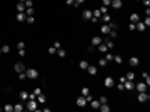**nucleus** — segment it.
<instances>
[{
    "label": "nucleus",
    "instance_id": "obj_1",
    "mask_svg": "<svg viewBox=\"0 0 150 112\" xmlns=\"http://www.w3.org/2000/svg\"><path fill=\"white\" fill-rule=\"evenodd\" d=\"M25 74H27V79H32V80L38 79V72H37V69H25Z\"/></svg>",
    "mask_w": 150,
    "mask_h": 112
},
{
    "label": "nucleus",
    "instance_id": "obj_2",
    "mask_svg": "<svg viewBox=\"0 0 150 112\" xmlns=\"http://www.w3.org/2000/svg\"><path fill=\"white\" fill-rule=\"evenodd\" d=\"M25 107H27V111H37V109H38V102H37V100H32V99H29Z\"/></svg>",
    "mask_w": 150,
    "mask_h": 112
},
{
    "label": "nucleus",
    "instance_id": "obj_3",
    "mask_svg": "<svg viewBox=\"0 0 150 112\" xmlns=\"http://www.w3.org/2000/svg\"><path fill=\"white\" fill-rule=\"evenodd\" d=\"M14 69H15V72H17V74H20V72H25L27 65H25V64H22V62H17V64L14 65Z\"/></svg>",
    "mask_w": 150,
    "mask_h": 112
},
{
    "label": "nucleus",
    "instance_id": "obj_4",
    "mask_svg": "<svg viewBox=\"0 0 150 112\" xmlns=\"http://www.w3.org/2000/svg\"><path fill=\"white\" fill-rule=\"evenodd\" d=\"M104 85L107 87V89H112V87L115 85V80H113L112 77H105V80H104Z\"/></svg>",
    "mask_w": 150,
    "mask_h": 112
},
{
    "label": "nucleus",
    "instance_id": "obj_5",
    "mask_svg": "<svg viewBox=\"0 0 150 112\" xmlns=\"http://www.w3.org/2000/svg\"><path fill=\"white\" fill-rule=\"evenodd\" d=\"M75 102H77V105H78V107H85V105H87V104H89V102H87V99L83 97V95H80V97L77 99V100H75Z\"/></svg>",
    "mask_w": 150,
    "mask_h": 112
},
{
    "label": "nucleus",
    "instance_id": "obj_6",
    "mask_svg": "<svg viewBox=\"0 0 150 112\" xmlns=\"http://www.w3.org/2000/svg\"><path fill=\"white\" fill-rule=\"evenodd\" d=\"M135 89H137L138 92H147V84H145V82H138V84L135 85Z\"/></svg>",
    "mask_w": 150,
    "mask_h": 112
},
{
    "label": "nucleus",
    "instance_id": "obj_7",
    "mask_svg": "<svg viewBox=\"0 0 150 112\" xmlns=\"http://www.w3.org/2000/svg\"><path fill=\"white\" fill-rule=\"evenodd\" d=\"M138 102H147L149 100V94L147 92H138Z\"/></svg>",
    "mask_w": 150,
    "mask_h": 112
},
{
    "label": "nucleus",
    "instance_id": "obj_8",
    "mask_svg": "<svg viewBox=\"0 0 150 112\" xmlns=\"http://www.w3.org/2000/svg\"><path fill=\"white\" fill-rule=\"evenodd\" d=\"M92 17H93L92 10H83V12H82V18H83V20H90Z\"/></svg>",
    "mask_w": 150,
    "mask_h": 112
},
{
    "label": "nucleus",
    "instance_id": "obj_9",
    "mask_svg": "<svg viewBox=\"0 0 150 112\" xmlns=\"http://www.w3.org/2000/svg\"><path fill=\"white\" fill-rule=\"evenodd\" d=\"M110 30H112V28H110V25H108V24H104V25L100 27V32H102L104 35H108V34H110Z\"/></svg>",
    "mask_w": 150,
    "mask_h": 112
},
{
    "label": "nucleus",
    "instance_id": "obj_10",
    "mask_svg": "<svg viewBox=\"0 0 150 112\" xmlns=\"http://www.w3.org/2000/svg\"><path fill=\"white\" fill-rule=\"evenodd\" d=\"M128 64H130V67H137V65L140 64V59H138V57H130Z\"/></svg>",
    "mask_w": 150,
    "mask_h": 112
},
{
    "label": "nucleus",
    "instance_id": "obj_11",
    "mask_svg": "<svg viewBox=\"0 0 150 112\" xmlns=\"http://www.w3.org/2000/svg\"><path fill=\"white\" fill-rule=\"evenodd\" d=\"M15 18H17V22H25L27 20V15H25V12H18Z\"/></svg>",
    "mask_w": 150,
    "mask_h": 112
},
{
    "label": "nucleus",
    "instance_id": "obj_12",
    "mask_svg": "<svg viewBox=\"0 0 150 112\" xmlns=\"http://www.w3.org/2000/svg\"><path fill=\"white\" fill-rule=\"evenodd\" d=\"M123 87H125V90H134V80H125Z\"/></svg>",
    "mask_w": 150,
    "mask_h": 112
},
{
    "label": "nucleus",
    "instance_id": "obj_13",
    "mask_svg": "<svg viewBox=\"0 0 150 112\" xmlns=\"http://www.w3.org/2000/svg\"><path fill=\"white\" fill-rule=\"evenodd\" d=\"M145 28H147V27H145V24H143V22H140V20L135 24V30H138V32H143Z\"/></svg>",
    "mask_w": 150,
    "mask_h": 112
},
{
    "label": "nucleus",
    "instance_id": "obj_14",
    "mask_svg": "<svg viewBox=\"0 0 150 112\" xmlns=\"http://www.w3.org/2000/svg\"><path fill=\"white\" fill-rule=\"evenodd\" d=\"M37 102H38V105H44L45 102H47V97H45L44 94H38L37 95Z\"/></svg>",
    "mask_w": 150,
    "mask_h": 112
},
{
    "label": "nucleus",
    "instance_id": "obj_15",
    "mask_svg": "<svg viewBox=\"0 0 150 112\" xmlns=\"http://www.w3.org/2000/svg\"><path fill=\"white\" fill-rule=\"evenodd\" d=\"M102 42H104V40H102L100 37H97V35H95V37L92 39V47H97V45H100Z\"/></svg>",
    "mask_w": 150,
    "mask_h": 112
},
{
    "label": "nucleus",
    "instance_id": "obj_16",
    "mask_svg": "<svg viewBox=\"0 0 150 112\" xmlns=\"http://www.w3.org/2000/svg\"><path fill=\"white\" fill-rule=\"evenodd\" d=\"M18 99H20L22 102H27V100H29V94L23 90V92H20V94H18Z\"/></svg>",
    "mask_w": 150,
    "mask_h": 112
},
{
    "label": "nucleus",
    "instance_id": "obj_17",
    "mask_svg": "<svg viewBox=\"0 0 150 112\" xmlns=\"http://www.w3.org/2000/svg\"><path fill=\"white\" fill-rule=\"evenodd\" d=\"M100 18H102V22H104V24H110V22H112L108 14H102V15H100Z\"/></svg>",
    "mask_w": 150,
    "mask_h": 112
},
{
    "label": "nucleus",
    "instance_id": "obj_18",
    "mask_svg": "<svg viewBox=\"0 0 150 112\" xmlns=\"http://www.w3.org/2000/svg\"><path fill=\"white\" fill-rule=\"evenodd\" d=\"M87 72H89L90 75H97V67H93V65H89V67H87Z\"/></svg>",
    "mask_w": 150,
    "mask_h": 112
},
{
    "label": "nucleus",
    "instance_id": "obj_19",
    "mask_svg": "<svg viewBox=\"0 0 150 112\" xmlns=\"http://www.w3.org/2000/svg\"><path fill=\"white\" fill-rule=\"evenodd\" d=\"M113 9H120L122 7V0H112V3H110Z\"/></svg>",
    "mask_w": 150,
    "mask_h": 112
},
{
    "label": "nucleus",
    "instance_id": "obj_20",
    "mask_svg": "<svg viewBox=\"0 0 150 112\" xmlns=\"http://www.w3.org/2000/svg\"><path fill=\"white\" fill-rule=\"evenodd\" d=\"M23 109H25V105H23V104H15V105H14V111L15 112H22Z\"/></svg>",
    "mask_w": 150,
    "mask_h": 112
},
{
    "label": "nucleus",
    "instance_id": "obj_21",
    "mask_svg": "<svg viewBox=\"0 0 150 112\" xmlns=\"http://www.w3.org/2000/svg\"><path fill=\"white\" fill-rule=\"evenodd\" d=\"M78 67H80L82 70H87V67H89V62H87V60H80Z\"/></svg>",
    "mask_w": 150,
    "mask_h": 112
},
{
    "label": "nucleus",
    "instance_id": "obj_22",
    "mask_svg": "<svg viewBox=\"0 0 150 112\" xmlns=\"http://www.w3.org/2000/svg\"><path fill=\"white\" fill-rule=\"evenodd\" d=\"M125 79H127V80H135V74H134V70H130V72H127V75H125Z\"/></svg>",
    "mask_w": 150,
    "mask_h": 112
},
{
    "label": "nucleus",
    "instance_id": "obj_23",
    "mask_svg": "<svg viewBox=\"0 0 150 112\" xmlns=\"http://www.w3.org/2000/svg\"><path fill=\"white\" fill-rule=\"evenodd\" d=\"M90 104H92V107H93V109H98V107H100V100L92 99V100H90Z\"/></svg>",
    "mask_w": 150,
    "mask_h": 112
},
{
    "label": "nucleus",
    "instance_id": "obj_24",
    "mask_svg": "<svg viewBox=\"0 0 150 112\" xmlns=\"http://www.w3.org/2000/svg\"><path fill=\"white\" fill-rule=\"evenodd\" d=\"M142 79L145 80V84H147V85H150V75L147 74V72H143V74H142Z\"/></svg>",
    "mask_w": 150,
    "mask_h": 112
},
{
    "label": "nucleus",
    "instance_id": "obj_25",
    "mask_svg": "<svg viewBox=\"0 0 150 112\" xmlns=\"http://www.w3.org/2000/svg\"><path fill=\"white\" fill-rule=\"evenodd\" d=\"M138 20H140V17H138L137 14H130V22H134V24H137Z\"/></svg>",
    "mask_w": 150,
    "mask_h": 112
},
{
    "label": "nucleus",
    "instance_id": "obj_26",
    "mask_svg": "<svg viewBox=\"0 0 150 112\" xmlns=\"http://www.w3.org/2000/svg\"><path fill=\"white\" fill-rule=\"evenodd\" d=\"M3 111L5 112H14V105H12V104H5V105H3Z\"/></svg>",
    "mask_w": 150,
    "mask_h": 112
},
{
    "label": "nucleus",
    "instance_id": "obj_27",
    "mask_svg": "<svg viewBox=\"0 0 150 112\" xmlns=\"http://www.w3.org/2000/svg\"><path fill=\"white\" fill-rule=\"evenodd\" d=\"M17 10H18V12H25V3L18 2V3H17Z\"/></svg>",
    "mask_w": 150,
    "mask_h": 112
},
{
    "label": "nucleus",
    "instance_id": "obj_28",
    "mask_svg": "<svg viewBox=\"0 0 150 112\" xmlns=\"http://www.w3.org/2000/svg\"><path fill=\"white\" fill-rule=\"evenodd\" d=\"M98 109H100L102 112H108V111H110V107H108L107 104H100V107H98Z\"/></svg>",
    "mask_w": 150,
    "mask_h": 112
},
{
    "label": "nucleus",
    "instance_id": "obj_29",
    "mask_svg": "<svg viewBox=\"0 0 150 112\" xmlns=\"http://www.w3.org/2000/svg\"><path fill=\"white\" fill-rule=\"evenodd\" d=\"M35 14V12H33V7H27V9H25V15H27V17H29V15H33Z\"/></svg>",
    "mask_w": 150,
    "mask_h": 112
},
{
    "label": "nucleus",
    "instance_id": "obj_30",
    "mask_svg": "<svg viewBox=\"0 0 150 112\" xmlns=\"http://www.w3.org/2000/svg\"><path fill=\"white\" fill-rule=\"evenodd\" d=\"M90 94V89L89 87H83V89H82V92H80V95H83V97H85V95H89Z\"/></svg>",
    "mask_w": 150,
    "mask_h": 112
},
{
    "label": "nucleus",
    "instance_id": "obj_31",
    "mask_svg": "<svg viewBox=\"0 0 150 112\" xmlns=\"http://www.w3.org/2000/svg\"><path fill=\"white\" fill-rule=\"evenodd\" d=\"M97 47H98V50H100V52H107V45H105L104 42L100 43V45H97Z\"/></svg>",
    "mask_w": 150,
    "mask_h": 112
},
{
    "label": "nucleus",
    "instance_id": "obj_32",
    "mask_svg": "<svg viewBox=\"0 0 150 112\" xmlns=\"http://www.w3.org/2000/svg\"><path fill=\"white\" fill-rule=\"evenodd\" d=\"M10 52V45H3L2 47V54H8Z\"/></svg>",
    "mask_w": 150,
    "mask_h": 112
},
{
    "label": "nucleus",
    "instance_id": "obj_33",
    "mask_svg": "<svg viewBox=\"0 0 150 112\" xmlns=\"http://www.w3.org/2000/svg\"><path fill=\"white\" fill-rule=\"evenodd\" d=\"M104 43L107 45V49H113V42L112 40H104Z\"/></svg>",
    "mask_w": 150,
    "mask_h": 112
},
{
    "label": "nucleus",
    "instance_id": "obj_34",
    "mask_svg": "<svg viewBox=\"0 0 150 112\" xmlns=\"http://www.w3.org/2000/svg\"><path fill=\"white\" fill-rule=\"evenodd\" d=\"M57 55H59V57H65V55H67V52H65L63 49H59V50H57Z\"/></svg>",
    "mask_w": 150,
    "mask_h": 112
},
{
    "label": "nucleus",
    "instance_id": "obj_35",
    "mask_svg": "<svg viewBox=\"0 0 150 112\" xmlns=\"http://www.w3.org/2000/svg\"><path fill=\"white\" fill-rule=\"evenodd\" d=\"M107 64H108V62H107V59H100V60H98V65H100V67H105Z\"/></svg>",
    "mask_w": 150,
    "mask_h": 112
},
{
    "label": "nucleus",
    "instance_id": "obj_36",
    "mask_svg": "<svg viewBox=\"0 0 150 112\" xmlns=\"http://www.w3.org/2000/svg\"><path fill=\"white\" fill-rule=\"evenodd\" d=\"M18 79H20V80H25V79H27V74H25V72H20V74H18Z\"/></svg>",
    "mask_w": 150,
    "mask_h": 112
},
{
    "label": "nucleus",
    "instance_id": "obj_37",
    "mask_svg": "<svg viewBox=\"0 0 150 112\" xmlns=\"http://www.w3.org/2000/svg\"><path fill=\"white\" fill-rule=\"evenodd\" d=\"M18 55H20V57H25V55H27L25 49H18Z\"/></svg>",
    "mask_w": 150,
    "mask_h": 112
},
{
    "label": "nucleus",
    "instance_id": "obj_38",
    "mask_svg": "<svg viewBox=\"0 0 150 112\" xmlns=\"http://www.w3.org/2000/svg\"><path fill=\"white\" fill-rule=\"evenodd\" d=\"M92 14H93V17H95V18H100V10H93V12H92Z\"/></svg>",
    "mask_w": 150,
    "mask_h": 112
},
{
    "label": "nucleus",
    "instance_id": "obj_39",
    "mask_svg": "<svg viewBox=\"0 0 150 112\" xmlns=\"http://www.w3.org/2000/svg\"><path fill=\"white\" fill-rule=\"evenodd\" d=\"M33 22H35L33 15H29V17H27V24H33Z\"/></svg>",
    "mask_w": 150,
    "mask_h": 112
},
{
    "label": "nucleus",
    "instance_id": "obj_40",
    "mask_svg": "<svg viewBox=\"0 0 150 112\" xmlns=\"http://www.w3.org/2000/svg\"><path fill=\"white\" fill-rule=\"evenodd\" d=\"M108 35H110V39H115V37H117V30H110Z\"/></svg>",
    "mask_w": 150,
    "mask_h": 112
},
{
    "label": "nucleus",
    "instance_id": "obj_41",
    "mask_svg": "<svg viewBox=\"0 0 150 112\" xmlns=\"http://www.w3.org/2000/svg\"><path fill=\"white\" fill-rule=\"evenodd\" d=\"M113 60H115L117 64H122V57L120 55H113Z\"/></svg>",
    "mask_w": 150,
    "mask_h": 112
},
{
    "label": "nucleus",
    "instance_id": "obj_42",
    "mask_svg": "<svg viewBox=\"0 0 150 112\" xmlns=\"http://www.w3.org/2000/svg\"><path fill=\"white\" fill-rule=\"evenodd\" d=\"M83 2H85V0H74V5H75V7H78V5H82Z\"/></svg>",
    "mask_w": 150,
    "mask_h": 112
},
{
    "label": "nucleus",
    "instance_id": "obj_43",
    "mask_svg": "<svg viewBox=\"0 0 150 112\" xmlns=\"http://www.w3.org/2000/svg\"><path fill=\"white\" fill-rule=\"evenodd\" d=\"M17 49H25V42H22V40H20V42L17 43Z\"/></svg>",
    "mask_w": 150,
    "mask_h": 112
},
{
    "label": "nucleus",
    "instance_id": "obj_44",
    "mask_svg": "<svg viewBox=\"0 0 150 112\" xmlns=\"http://www.w3.org/2000/svg\"><path fill=\"white\" fill-rule=\"evenodd\" d=\"M105 59H107V62H112V60H113V54H107Z\"/></svg>",
    "mask_w": 150,
    "mask_h": 112
},
{
    "label": "nucleus",
    "instance_id": "obj_45",
    "mask_svg": "<svg viewBox=\"0 0 150 112\" xmlns=\"http://www.w3.org/2000/svg\"><path fill=\"white\" fill-rule=\"evenodd\" d=\"M48 54H52V55L57 54V49H55V47H50V49H48Z\"/></svg>",
    "mask_w": 150,
    "mask_h": 112
},
{
    "label": "nucleus",
    "instance_id": "obj_46",
    "mask_svg": "<svg viewBox=\"0 0 150 112\" xmlns=\"http://www.w3.org/2000/svg\"><path fill=\"white\" fill-rule=\"evenodd\" d=\"M98 10H100V14H108V12H107V7H104V5H102Z\"/></svg>",
    "mask_w": 150,
    "mask_h": 112
},
{
    "label": "nucleus",
    "instance_id": "obj_47",
    "mask_svg": "<svg viewBox=\"0 0 150 112\" xmlns=\"http://www.w3.org/2000/svg\"><path fill=\"white\" fill-rule=\"evenodd\" d=\"M27 7H33V2H32V0H27V2H25V9H27Z\"/></svg>",
    "mask_w": 150,
    "mask_h": 112
},
{
    "label": "nucleus",
    "instance_id": "obj_48",
    "mask_svg": "<svg viewBox=\"0 0 150 112\" xmlns=\"http://www.w3.org/2000/svg\"><path fill=\"white\" fill-rule=\"evenodd\" d=\"M143 24H145V27H149V25H150V17H145V20H143Z\"/></svg>",
    "mask_w": 150,
    "mask_h": 112
},
{
    "label": "nucleus",
    "instance_id": "obj_49",
    "mask_svg": "<svg viewBox=\"0 0 150 112\" xmlns=\"http://www.w3.org/2000/svg\"><path fill=\"white\" fill-rule=\"evenodd\" d=\"M128 30H132V32L135 30V24H134V22H130V24H128Z\"/></svg>",
    "mask_w": 150,
    "mask_h": 112
},
{
    "label": "nucleus",
    "instance_id": "obj_50",
    "mask_svg": "<svg viewBox=\"0 0 150 112\" xmlns=\"http://www.w3.org/2000/svg\"><path fill=\"white\" fill-rule=\"evenodd\" d=\"M102 2H104V7H108L112 3V0H102Z\"/></svg>",
    "mask_w": 150,
    "mask_h": 112
},
{
    "label": "nucleus",
    "instance_id": "obj_51",
    "mask_svg": "<svg viewBox=\"0 0 150 112\" xmlns=\"http://www.w3.org/2000/svg\"><path fill=\"white\" fill-rule=\"evenodd\" d=\"M140 2H142L145 7H150V0H140Z\"/></svg>",
    "mask_w": 150,
    "mask_h": 112
},
{
    "label": "nucleus",
    "instance_id": "obj_52",
    "mask_svg": "<svg viewBox=\"0 0 150 112\" xmlns=\"http://www.w3.org/2000/svg\"><path fill=\"white\" fill-rule=\"evenodd\" d=\"M53 47H55L57 50H59V49H62V45H60V42H55V43H53Z\"/></svg>",
    "mask_w": 150,
    "mask_h": 112
},
{
    "label": "nucleus",
    "instance_id": "obj_53",
    "mask_svg": "<svg viewBox=\"0 0 150 112\" xmlns=\"http://www.w3.org/2000/svg\"><path fill=\"white\" fill-rule=\"evenodd\" d=\"M33 94H35V95H38V94H42V90H40V89H38V87H37V89H35V90H33Z\"/></svg>",
    "mask_w": 150,
    "mask_h": 112
},
{
    "label": "nucleus",
    "instance_id": "obj_54",
    "mask_svg": "<svg viewBox=\"0 0 150 112\" xmlns=\"http://www.w3.org/2000/svg\"><path fill=\"white\" fill-rule=\"evenodd\" d=\"M145 17H150V9L149 7H145Z\"/></svg>",
    "mask_w": 150,
    "mask_h": 112
},
{
    "label": "nucleus",
    "instance_id": "obj_55",
    "mask_svg": "<svg viewBox=\"0 0 150 112\" xmlns=\"http://www.w3.org/2000/svg\"><path fill=\"white\" fill-rule=\"evenodd\" d=\"M98 100H100V104H107V97H100Z\"/></svg>",
    "mask_w": 150,
    "mask_h": 112
},
{
    "label": "nucleus",
    "instance_id": "obj_56",
    "mask_svg": "<svg viewBox=\"0 0 150 112\" xmlns=\"http://www.w3.org/2000/svg\"><path fill=\"white\" fill-rule=\"evenodd\" d=\"M119 90H120V92H122V90H125V87H123V84H122V82L119 84Z\"/></svg>",
    "mask_w": 150,
    "mask_h": 112
},
{
    "label": "nucleus",
    "instance_id": "obj_57",
    "mask_svg": "<svg viewBox=\"0 0 150 112\" xmlns=\"http://www.w3.org/2000/svg\"><path fill=\"white\" fill-rule=\"evenodd\" d=\"M67 2V5H74V0H65Z\"/></svg>",
    "mask_w": 150,
    "mask_h": 112
},
{
    "label": "nucleus",
    "instance_id": "obj_58",
    "mask_svg": "<svg viewBox=\"0 0 150 112\" xmlns=\"http://www.w3.org/2000/svg\"><path fill=\"white\" fill-rule=\"evenodd\" d=\"M18 2H22V3H25V2H27V0H18Z\"/></svg>",
    "mask_w": 150,
    "mask_h": 112
},
{
    "label": "nucleus",
    "instance_id": "obj_59",
    "mask_svg": "<svg viewBox=\"0 0 150 112\" xmlns=\"http://www.w3.org/2000/svg\"><path fill=\"white\" fill-rule=\"evenodd\" d=\"M135 2H140V0H135Z\"/></svg>",
    "mask_w": 150,
    "mask_h": 112
},
{
    "label": "nucleus",
    "instance_id": "obj_60",
    "mask_svg": "<svg viewBox=\"0 0 150 112\" xmlns=\"http://www.w3.org/2000/svg\"><path fill=\"white\" fill-rule=\"evenodd\" d=\"M0 54H2V49H0Z\"/></svg>",
    "mask_w": 150,
    "mask_h": 112
}]
</instances>
